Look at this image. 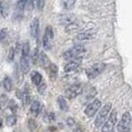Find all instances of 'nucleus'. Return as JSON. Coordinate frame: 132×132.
Returning a JSON list of instances; mask_svg holds the SVG:
<instances>
[{"instance_id": "1", "label": "nucleus", "mask_w": 132, "mask_h": 132, "mask_svg": "<svg viewBox=\"0 0 132 132\" xmlns=\"http://www.w3.org/2000/svg\"><path fill=\"white\" fill-rule=\"evenodd\" d=\"M111 106H112L111 103L109 102V103H106L104 106H102V107L99 108L98 114H97V116L95 118V121H94V124H95L96 128H99L100 126L104 123L105 119L107 118L108 114H109L110 110H111Z\"/></svg>"}, {"instance_id": "2", "label": "nucleus", "mask_w": 132, "mask_h": 132, "mask_svg": "<svg viewBox=\"0 0 132 132\" xmlns=\"http://www.w3.org/2000/svg\"><path fill=\"white\" fill-rule=\"evenodd\" d=\"M117 121V111L113 109L111 112L108 114V119L105 121L104 124H102L101 132H112L114 126Z\"/></svg>"}, {"instance_id": "3", "label": "nucleus", "mask_w": 132, "mask_h": 132, "mask_svg": "<svg viewBox=\"0 0 132 132\" xmlns=\"http://www.w3.org/2000/svg\"><path fill=\"white\" fill-rule=\"evenodd\" d=\"M86 52V48L81 45H76L72 49L68 50L64 53V59L66 61H72V60L78 58L80 54Z\"/></svg>"}, {"instance_id": "4", "label": "nucleus", "mask_w": 132, "mask_h": 132, "mask_svg": "<svg viewBox=\"0 0 132 132\" xmlns=\"http://www.w3.org/2000/svg\"><path fill=\"white\" fill-rule=\"evenodd\" d=\"M131 116L130 112H125L122 115V118L117 125V130L118 132H130L131 129Z\"/></svg>"}, {"instance_id": "5", "label": "nucleus", "mask_w": 132, "mask_h": 132, "mask_svg": "<svg viewBox=\"0 0 132 132\" xmlns=\"http://www.w3.org/2000/svg\"><path fill=\"white\" fill-rule=\"evenodd\" d=\"M100 107H101V101L99 99H94L92 103H89L86 106V108L85 109V113L86 116L93 117V115L98 111Z\"/></svg>"}, {"instance_id": "6", "label": "nucleus", "mask_w": 132, "mask_h": 132, "mask_svg": "<svg viewBox=\"0 0 132 132\" xmlns=\"http://www.w3.org/2000/svg\"><path fill=\"white\" fill-rule=\"evenodd\" d=\"M104 67H105L104 64H102V63L95 64V65H93V67H90V68H88L86 70V76L88 77V79H94L103 71Z\"/></svg>"}, {"instance_id": "7", "label": "nucleus", "mask_w": 132, "mask_h": 132, "mask_svg": "<svg viewBox=\"0 0 132 132\" xmlns=\"http://www.w3.org/2000/svg\"><path fill=\"white\" fill-rule=\"evenodd\" d=\"M82 92V87L79 85H73L71 87H69L65 92V96L69 99H73L77 97L79 93Z\"/></svg>"}, {"instance_id": "8", "label": "nucleus", "mask_w": 132, "mask_h": 132, "mask_svg": "<svg viewBox=\"0 0 132 132\" xmlns=\"http://www.w3.org/2000/svg\"><path fill=\"white\" fill-rule=\"evenodd\" d=\"M81 61H82V58H81V57H78V58H76V59L70 61L66 66H65V72H66V73H68V72L70 73V72L76 71V70L80 66Z\"/></svg>"}, {"instance_id": "9", "label": "nucleus", "mask_w": 132, "mask_h": 132, "mask_svg": "<svg viewBox=\"0 0 132 132\" xmlns=\"http://www.w3.org/2000/svg\"><path fill=\"white\" fill-rule=\"evenodd\" d=\"M97 33V29L96 28H93V29H88L86 30L81 33H79L77 35V39L80 40V41H84V40H90L93 38V36Z\"/></svg>"}, {"instance_id": "10", "label": "nucleus", "mask_w": 132, "mask_h": 132, "mask_svg": "<svg viewBox=\"0 0 132 132\" xmlns=\"http://www.w3.org/2000/svg\"><path fill=\"white\" fill-rule=\"evenodd\" d=\"M39 19L38 18H34L33 21L31 22L30 25V34L33 38H38V34H39Z\"/></svg>"}, {"instance_id": "11", "label": "nucleus", "mask_w": 132, "mask_h": 132, "mask_svg": "<svg viewBox=\"0 0 132 132\" xmlns=\"http://www.w3.org/2000/svg\"><path fill=\"white\" fill-rule=\"evenodd\" d=\"M75 19H76V17L73 14H65V15H62L60 17V23L68 25V24H71V23L75 22Z\"/></svg>"}, {"instance_id": "12", "label": "nucleus", "mask_w": 132, "mask_h": 132, "mask_svg": "<svg viewBox=\"0 0 132 132\" xmlns=\"http://www.w3.org/2000/svg\"><path fill=\"white\" fill-rule=\"evenodd\" d=\"M29 61H28V58L26 57H22L21 60H20V70L23 73H28L29 72Z\"/></svg>"}, {"instance_id": "13", "label": "nucleus", "mask_w": 132, "mask_h": 132, "mask_svg": "<svg viewBox=\"0 0 132 132\" xmlns=\"http://www.w3.org/2000/svg\"><path fill=\"white\" fill-rule=\"evenodd\" d=\"M39 62H40V65L42 68H45L47 69L48 67L51 65V63H50V60L48 58V56H47L45 53H41L40 55V58H39Z\"/></svg>"}, {"instance_id": "14", "label": "nucleus", "mask_w": 132, "mask_h": 132, "mask_svg": "<svg viewBox=\"0 0 132 132\" xmlns=\"http://www.w3.org/2000/svg\"><path fill=\"white\" fill-rule=\"evenodd\" d=\"M61 4L65 10H72L75 7L76 0H61Z\"/></svg>"}, {"instance_id": "15", "label": "nucleus", "mask_w": 132, "mask_h": 132, "mask_svg": "<svg viewBox=\"0 0 132 132\" xmlns=\"http://www.w3.org/2000/svg\"><path fill=\"white\" fill-rule=\"evenodd\" d=\"M31 79H32V82L36 86H38L42 82V75L38 72H33L31 73Z\"/></svg>"}, {"instance_id": "16", "label": "nucleus", "mask_w": 132, "mask_h": 132, "mask_svg": "<svg viewBox=\"0 0 132 132\" xmlns=\"http://www.w3.org/2000/svg\"><path fill=\"white\" fill-rule=\"evenodd\" d=\"M47 69H48V72H49V76H50L52 79H55V78L58 76V67H57V65L51 64Z\"/></svg>"}, {"instance_id": "17", "label": "nucleus", "mask_w": 132, "mask_h": 132, "mask_svg": "<svg viewBox=\"0 0 132 132\" xmlns=\"http://www.w3.org/2000/svg\"><path fill=\"white\" fill-rule=\"evenodd\" d=\"M58 103H59V106H60V108H61V110H63V111H68L69 106H68L67 100L64 96L60 95L59 97H58Z\"/></svg>"}, {"instance_id": "18", "label": "nucleus", "mask_w": 132, "mask_h": 132, "mask_svg": "<svg viewBox=\"0 0 132 132\" xmlns=\"http://www.w3.org/2000/svg\"><path fill=\"white\" fill-rule=\"evenodd\" d=\"M40 110H41V104H40V102L38 100H35L33 103H32V105H31L30 111H31V113L34 114V115H38L40 112Z\"/></svg>"}, {"instance_id": "19", "label": "nucleus", "mask_w": 132, "mask_h": 132, "mask_svg": "<svg viewBox=\"0 0 132 132\" xmlns=\"http://www.w3.org/2000/svg\"><path fill=\"white\" fill-rule=\"evenodd\" d=\"M3 86H4V88L6 89L7 92H11L12 90V88H13V82H12V80H11V79L9 77H5L4 78Z\"/></svg>"}, {"instance_id": "20", "label": "nucleus", "mask_w": 132, "mask_h": 132, "mask_svg": "<svg viewBox=\"0 0 132 132\" xmlns=\"http://www.w3.org/2000/svg\"><path fill=\"white\" fill-rule=\"evenodd\" d=\"M0 12L3 17H7L9 13V5L7 2H2L0 3Z\"/></svg>"}, {"instance_id": "21", "label": "nucleus", "mask_w": 132, "mask_h": 132, "mask_svg": "<svg viewBox=\"0 0 132 132\" xmlns=\"http://www.w3.org/2000/svg\"><path fill=\"white\" fill-rule=\"evenodd\" d=\"M27 0H17V4H16V9L18 13H22L23 10L25 9Z\"/></svg>"}, {"instance_id": "22", "label": "nucleus", "mask_w": 132, "mask_h": 132, "mask_svg": "<svg viewBox=\"0 0 132 132\" xmlns=\"http://www.w3.org/2000/svg\"><path fill=\"white\" fill-rule=\"evenodd\" d=\"M29 54H30V44H29V42L26 41V42L23 44V46H22V57L28 58Z\"/></svg>"}, {"instance_id": "23", "label": "nucleus", "mask_w": 132, "mask_h": 132, "mask_svg": "<svg viewBox=\"0 0 132 132\" xmlns=\"http://www.w3.org/2000/svg\"><path fill=\"white\" fill-rule=\"evenodd\" d=\"M79 29V26L73 22V23H71V24H68L66 27V32L67 33H73V32H76L77 30Z\"/></svg>"}, {"instance_id": "24", "label": "nucleus", "mask_w": 132, "mask_h": 132, "mask_svg": "<svg viewBox=\"0 0 132 132\" xmlns=\"http://www.w3.org/2000/svg\"><path fill=\"white\" fill-rule=\"evenodd\" d=\"M17 123V118L16 116L14 115H9L6 119V124L7 126H14L15 124Z\"/></svg>"}, {"instance_id": "25", "label": "nucleus", "mask_w": 132, "mask_h": 132, "mask_svg": "<svg viewBox=\"0 0 132 132\" xmlns=\"http://www.w3.org/2000/svg\"><path fill=\"white\" fill-rule=\"evenodd\" d=\"M47 38H49L50 40H53L54 38V31H53V28L51 26H47L46 30H45V35Z\"/></svg>"}, {"instance_id": "26", "label": "nucleus", "mask_w": 132, "mask_h": 132, "mask_svg": "<svg viewBox=\"0 0 132 132\" xmlns=\"http://www.w3.org/2000/svg\"><path fill=\"white\" fill-rule=\"evenodd\" d=\"M47 90V85L46 82H41L38 86V92H39L40 95H45Z\"/></svg>"}, {"instance_id": "27", "label": "nucleus", "mask_w": 132, "mask_h": 132, "mask_svg": "<svg viewBox=\"0 0 132 132\" xmlns=\"http://www.w3.org/2000/svg\"><path fill=\"white\" fill-rule=\"evenodd\" d=\"M44 120L46 121V122H53L54 120H55V113L54 112H48L46 113L45 115H44Z\"/></svg>"}, {"instance_id": "28", "label": "nucleus", "mask_w": 132, "mask_h": 132, "mask_svg": "<svg viewBox=\"0 0 132 132\" xmlns=\"http://www.w3.org/2000/svg\"><path fill=\"white\" fill-rule=\"evenodd\" d=\"M51 42L52 40H50L49 38H47L46 36H44L43 38V47L45 50H50L51 49Z\"/></svg>"}, {"instance_id": "29", "label": "nucleus", "mask_w": 132, "mask_h": 132, "mask_svg": "<svg viewBox=\"0 0 132 132\" xmlns=\"http://www.w3.org/2000/svg\"><path fill=\"white\" fill-rule=\"evenodd\" d=\"M38 60H39V49L38 48H35L33 54H32V61H33L34 65L37 64Z\"/></svg>"}, {"instance_id": "30", "label": "nucleus", "mask_w": 132, "mask_h": 132, "mask_svg": "<svg viewBox=\"0 0 132 132\" xmlns=\"http://www.w3.org/2000/svg\"><path fill=\"white\" fill-rule=\"evenodd\" d=\"M45 0H35V4H36V7L38 8V10L42 11L45 7Z\"/></svg>"}, {"instance_id": "31", "label": "nucleus", "mask_w": 132, "mask_h": 132, "mask_svg": "<svg viewBox=\"0 0 132 132\" xmlns=\"http://www.w3.org/2000/svg\"><path fill=\"white\" fill-rule=\"evenodd\" d=\"M8 107L10 108V110H11L12 112H16L18 106H17V104H16V102L12 99V100H9V102H8Z\"/></svg>"}, {"instance_id": "32", "label": "nucleus", "mask_w": 132, "mask_h": 132, "mask_svg": "<svg viewBox=\"0 0 132 132\" xmlns=\"http://www.w3.org/2000/svg\"><path fill=\"white\" fill-rule=\"evenodd\" d=\"M28 127L30 130L34 131L36 128H37V122L34 120V119H29L28 120Z\"/></svg>"}, {"instance_id": "33", "label": "nucleus", "mask_w": 132, "mask_h": 132, "mask_svg": "<svg viewBox=\"0 0 132 132\" xmlns=\"http://www.w3.org/2000/svg\"><path fill=\"white\" fill-rule=\"evenodd\" d=\"M15 58V49H14L13 47H11L10 49H9V51H8V60L10 61V62H12Z\"/></svg>"}, {"instance_id": "34", "label": "nucleus", "mask_w": 132, "mask_h": 132, "mask_svg": "<svg viewBox=\"0 0 132 132\" xmlns=\"http://www.w3.org/2000/svg\"><path fill=\"white\" fill-rule=\"evenodd\" d=\"M6 37H7V30L6 29H2V30L0 31V42L4 41Z\"/></svg>"}, {"instance_id": "35", "label": "nucleus", "mask_w": 132, "mask_h": 132, "mask_svg": "<svg viewBox=\"0 0 132 132\" xmlns=\"http://www.w3.org/2000/svg\"><path fill=\"white\" fill-rule=\"evenodd\" d=\"M7 100H8L7 95H5V94H1V95H0V105H5V103L7 102Z\"/></svg>"}, {"instance_id": "36", "label": "nucleus", "mask_w": 132, "mask_h": 132, "mask_svg": "<svg viewBox=\"0 0 132 132\" xmlns=\"http://www.w3.org/2000/svg\"><path fill=\"white\" fill-rule=\"evenodd\" d=\"M16 95H17V97H18V98L22 100V99H23V97H24V93L18 89V90H17V93H16Z\"/></svg>"}, {"instance_id": "37", "label": "nucleus", "mask_w": 132, "mask_h": 132, "mask_svg": "<svg viewBox=\"0 0 132 132\" xmlns=\"http://www.w3.org/2000/svg\"><path fill=\"white\" fill-rule=\"evenodd\" d=\"M67 123H68V125L73 126L75 124V120L73 118H68L67 119Z\"/></svg>"}, {"instance_id": "38", "label": "nucleus", "mask_w": 132, "mask_h": 132, "mask_svg": "<svg viewBox=\"0 0 132 132\" xmlns=\"http://www.w3.org/2000/svg\"><path fill=\"white\" fill-rule=\"evenodd\" d=\"M73 132H84V131H82V130H80L79 128H77V129H75Z\"/></svg>"}, {"instance_id": "39", "label": "nucleus", "mask_w": 132, "mask_h": 132, "mask_svg": "<svg viewBox=\"0 0 132 132\" xmlns=\"http://www.w3.org/2000/svg\"><path fill=\"white\" fill-rule=\"evenodd\" d=\"M2 124H3V123H2V119L0 118V127H1V126H2Z\"/></svg>"}, {"instance_id": "40", "label": "nucleus", "mask_w": 132, "mask_h": 132, "mask_svg": "<svg viewBox=\"0 0 132 132\" xmlns=\"http://www.w3.org/2000/svg\"><path fill=\"white\" fill-rule=\"evenodd\" d=\"M0 108H1V105H0Z\"/></svg>"}]
</instances>
